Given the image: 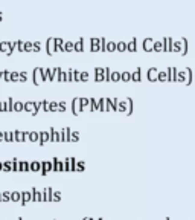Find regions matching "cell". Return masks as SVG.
I'll return each mask as SVG.
<instances>
[{
	"label": "cell",
	"instance_id": "cell-1",
	"mask_svg": "<svg viewBox=\"0 0 195 220\" xmlns=\"http://www.w3.org/2000/svg\"><path fill=\"white\" fill-rule=\"evenodd\" d=\"M43 72H44L43 67H35L34 69V72H32V81H34L35 86H40L41 83H44V80H43Z\"/></svg>",
	"mask_w": 195,
	"mask_h": 220
},
{
	"label": "cell",
	"instance_id": "cell-2",
	"mask_svg": "<svg viewBox=\"0 0 195 220\" xmlns=\"http://www.w3.org/2000/svg\"><path fill=\"white\" fill-rule=\"evenodd\" d=\"M46 52H47V55H54L57 52V46H55V38L54 37H49L46 40Z\"/></svg>",
	"mask_w": 195,
	"mask_h": 220
},
{
	"label": "cell",
	"instance_id": "cell-3",
	"mask_svg": "<svg viewBox=\"0 0 195 220\" xmlns=\"http://www.w3.org/2000/svg\"><path fill=\"white\" fill-rule=\"evenodd\" d=\"M81 112H82L81 98H73V101H72V113L75 115V116H78Z\"/></svg>",
	"mask_w": 195,
	"mask_h": 220
},
{
	"label": "cell",
	"instance_id": "cell-4",
	"mask_svg": "<svg viewBox=\"0 0 195 220\" xmlns=\"http://www.w3.org/2000/svg\"><path fill=\"white\" fill-rule=\"evenodd\" d=\"M0 51L6 55H12L14 49H12V43L11 41H0Z\"/></svg>",
	"mask_w": 195,
	"mask_h": 220
},
{
	"label": "cell",
	"instance_id": "cell-5",
	"mask_svg": "<svg viewBox=\"0 0 195 220\" xmlns=\"http://www.w3.org/2000/svg\"><path fill=\"white\" fill-rule=\"evenodd\" d=\"M41 165H43V170H41V174L43 176H46L47 173L54 171V161H43Z\"/></svg>",
	"mask_w": 195,
	"mask_h": 220
},
{
	"label": "cell",
	"instance_id": "cell-6",
	"mask_svg": "<svg viewBox=\"0 0 195 220\" xmlns=\"http://www.w3.org/2000/svg\"><path fill=\"white\" fill-rule=\"evenodd\" d=\"M43 202H52V197H54V190L51 187H46L43 191Z\"/></svg>",
	"mask_w": 195,
	"mask_h": 220
},
{
	"label": "cell",
	"instance_id": "cell-7",
	"mask_svg": "<svg viewBox=\"0 0 195 220\" xmlns=\"http://www.w3.org/2000/svg\"><path fill=\"white\" fill-rule=\"evenodd\" d=\"M32 202V191H21V205L24 206L26 203Z\"/></svg>",
	"mask_w": 195,
	"mask_h": 220
},
{
	"label": "cell",
	"instance_id": "cell-8",
	"mask_svg": "<svg viewBox=\"0 0 195 220\" xmlns=\"http://www.w3.org/2000/svg\"><path fill=\"white\" fill-rule=\"evenodd\" d=\"M64 162H66V170L64 171H75V165L78 162L75 158H67Z\"/></svg>",
	"mask_w": 195,
	"mask_h": 220
},
{
	"label": "cell",
	"instance_id": "cell-9",
	"mask_svg": "<svg viewBox=\"0 0 195 220\" xmlns=\"http://www.w3.org/2000/svg\"><path fill=\"white\" fill-rule=\"evenodd\" d=\"M70 136H72V130L69 127L61 129V142H70Z\"/></svg>",
	"mask_w": 195,
	"mask_h": 220
},
{
	"label": "cell",
	"instance_id": "cell-10",
	"mask_svg": "<svg viewBox=\"0 0 195 220\" xmlns=\"http://www.w3.org/2000/svg\"><path fill=\"white\" fill-rule=\"evenodd\" d=\"M49 132H51V141L52 142H61V132H57L54 127L49 129Z\"/></svg>",
	"mask_w": 195,
	"mask_h": 220
},
{
	"label": "cell",
	"instance_id": "cell-11",
	"mask_svg": "<svg viewBox=\"0 0 195 220\" xmlns=\"http://www.w3.org/2000/svg\"><path fill=\"white\" fill-rule=\"evenodd\" d=\"M15 142H24L28 141V133L26 132H21V130H15Z\"/></svg>",
	"mask_w": 195,
	"mask_h": 220
},
{
	"label": "cell",
	"instance_id": "cell-12",
	"mask_svg": "<svg viewBox=\"0 0 195 220\" xmlns=\"http://www.w3.org/2000/svg\"><path fill=\"white\" fill-rule=\"evenodd\" d=\"M105 69H102V67H96L94 69V80L96 81H102V80H105Z\"/></svg>",
	"mask_w": 195,
	"mask_h": 220
},
{
	"label": "cell",
	"instance_id": "cell-13",
	"mask_svg": "<svg viewBox=\"0 0 195 220\" xmlns=\"http://www.w3.org/2000/svg\"><path fill=\"white\" fill-rule=\"evenodd\" d=\"M47 141H51V132H40V145H44Z\"/></svg>",
	"mask_w": 195,
	"mask_h": 220
},
{
	"label": "cell",
	"instance_id": "cell-14",
	"mask_svg": "<svg viewBox=\"0 0 195 220\" xmlns=\"http://www.w3.org/2000/svg\"><path fill=\"white\" fill-rule=\"evenodd\" d=\"M32 202H41L43 200V193L37 191V188H32Z\"/></svg>",
	"mask_w": 195,
	"mask_h": 220
},
{
	"label": "cell",
	"instance_id": "cell-15",
	"mask_svg": "<svg viewBox=\"0 0 195 220\" xmlns=\"http://www.w3.org/2000/svg\"><path fill=\"white\" fill-rule=\"evenodd\" d=\"M84 41H85V40H84L82 37H81L78 41H75V51H76V52H82V51H85V47H84Z\"/></svg>",
	"mask_w": 195,
	"mask_h": 220
},
{
	"label": "cell",
	"instance_id": "cell-16",
	"mask_svg": "<svg viewBox=\"0 0 195 220\" xmlns=\"http://www.w3.org/2000/svg\"><path fill=\"white\" fill-rule=\"evenodd\" d=\"M41 170H43V165H41V162H38V161H34V162H31V171H34V173H37V171H40V173H41Z\"/></svg>",
	"mask_w": 195,
	"mask_h": 220
},
{
	"label": "cell",
	"instance_id": "cell-17",
	"mask_svg": "<svg viewBox=\"0 0 195 220\" xmlns=\"http://www.w3.org/2000/svg\"><path fill=\"white\" fill-rule=\"evenodd\" d=\"M28 141H31V142H40V133H37V132H29V133H28Z\"/></svg>",
	"mask_w": 195,
	"mask_h": 220
},
{
	"label": "cell",
	"instance_id": "cell-18",
	"mask_svg": "<svg viewBox=\"0 0 195 220\" xmlns=\"http://www.w3.org/2000/svg\"><path fill=\"white\" fill-rule=\"evenodd\" d=\"M75 51V43L73 41H66L64 43V52H73Z\"/></svg>",
	"mask_w": 195,
	"mask_h": 220
},
{
	"label": "cell",
	"instance_id": "cell-19",
	"mask_svg": "<svg viewBox=\"0 0 195 220\" xmlns=\"http://www.w3.org/2000/svg\"><path fill=\"white\" fill-rule=\"evenodd\" d=\"M57 80L58 81H67V72H64L61 67H60V70L57 73Z\"/></svg>",
	"mask_w": 195,
	"mask_h": 220
},
{
	"label": "cell",
	"instance_id": "cell-20",
	"mask_svg": "<svg viewBox=\"0 0 195 220\" xmlns=\"http://www.w3.org/2000/svg\"><path fill=\"white\" fill-rule=\"evenodd\" d=\"M3 171H6V173H9V171H14V162H12V161L3 162Z\"/></svg>",
	"mask_w": 195,
	"mask_h": 220
},
{
	"label": "cell",
	"instance_id": "cell-21",
	"mask_svg": "<svg viewBox=\"0 0 195 220\" xmlns=\"http://www.w3.org/2000/svg\"><path fill=\"white\" fill-rule=\"evenodd\" d=\"M20 165H21V171H23V173H28V171H31V162H28V161H20Z\"/></svg>",
	"mask_w": 195,
	"mask_h": 220
},
{
	"label": "cell",
	"instance_id": "cell-22",
	"mask_svg": "<svg viewBox=\"0 0 195 220\" xmlns=\"http://www.w3.org/2000/svg\"><path fill=\"white\" fill-rule=\"evenodd\" d=\"M3 80H5L6 83H11V81H12V72H11V70H8V69L3 70Z\"/></svg>",
	"mask_w": 195,
	"mask_h": 220
},
{
	"label": "cell",
	"instance_id": "cell-23",
	"mask_svg": "<svg viewBox=\"0 0 195 220\" xmlns=\"http://www.w3.org/2000/svg\"><path fill=\"white\" fill-rule=\"evenodd\" d=\"M5 141L6 142H14L15 141V133L14 132H5Z\"/></svg>",
	"mask_w": 195,
	"mask_h": 220
},
{
	"label": "cell",
	"instance_id": "cell-24",
	"mask_svg": "<svg viewBox=\"0 0 195 220\" xmlns=\"http://www.w3.org/2000/svg\"><path fill=\"white\" fill-rule=\"evenodd\" d=\"M11 200H12V202H21V193H20V191H12Z\"/></svg>",
	"mask_w": 195,
	"mask_h": 220
},
{
	"label": "cell",
	"instance_id": "cell-25",
	"mask_svg": "<svg viewBox=\"0 0 195 220\" xmlns=\"http://www.w3.org/2000/svg\"><path fill=\"white\" fill-rule=\"evenodd\" d=\"M41 110L43 112H51V103H49L47 100H43L41 101Z\"/></svg>",
	"mask_w": 195,
	"mask_h": 220
},
{
	"label": "cell",
	"instance_id": "cell-26",
	"mask_svg": "<svg viewBox=\"0 0 195 220\" xmlns=\"http://www.w3.org/2000/svg\"><path fill=\"white\" fill-rule=\"evenodd\" d=\"M21 110H24V103L15 101L14 103V112H21Z\"/></svg>",
	"mask_w": 195,
	"mask_h": 220
},
{
	"label": "cell",
	"instance_id": "cell-27",
	"mask_svg": "<svg viewBox=\"0 0 195 220\" xmlns=\"http://www.w3.org/2000/svg\"><path fill=\"white\" fill-rule=\"evenodd\" d=\"M90 104H91L90 98H81V106H82V110H84V109H87V107H90Z\"/></svg>",
	"mask_w": 195,
	"mask_h": 220
},
{
	"label": "cell",
	"instance_id": "cell-28",
	"mask_svg": "<svg viewBox=\"0 0 195 220\" xmlns=\"http://www.w3.org/2000/svg\"><path fill=\"white\" fill-rule=\"evenodd\" d=\"M11 196H12V193H9V191L2 193V202H9L11 200Z\"/></svg>",
	"mask_w": 195,
	"mask_h": 220
},
{
	"label": "cell",
	"instance_id": "cell-29",
	"mask_svg": "<svg viewBox=\"0 0 195 220\" xmlns=\"http://www.w3.org/2000/svg\"><path fill=\"white\" fill-rule=\"evenodd\" d=\"M24 49H26V52H32L34 51V43L32 41H24Z\"/></svg>",
	"mask_w": 195,
	"mask_h": 220
},
{
	"label": "cell",
	"instance_id": "cell-30",
	"mask_svg": "<svg viewBox=\"0 0 195 220\" xmlns=\"http://www.w3.org/2000/svg\"><path fill=\"white\" fill-rule=\"evenodd\" d=\"M84 168H85V164L82 161H78L75 165V171H84Z\"/></svg>",
	"mask_w": 195,
	"mask_h": 220
},
{
	"label": "cell",
	"instance_id": "cell-31",
	"mask_svg": "<svg viewBox=\"0 0 195 220\" xmlns=\"http://www.w3.org/2000/svg\"><path fill=\"white\" fill-rule=\"evenodd\" d=\"M73 81H81V72L76 70V69H73Z\"/></svg>",
	"mask_w": 195,
	"mask_h": 220
},
{
	"label": "cell",
	"instance_id": "cell-32",
	"mask_svg": "<svg viewBox=\"0 0 195 220\" xmlns=\"http://www.w3.org/2000/svg\"><path fill=\"white\" fill-rule=\"evenodd\" d=\"M12 162H14V171H17V173H18V171H21V165H20V161L18 159H12Z\"/></svg>",
	"mask_w": 195,
	"mask_h": 220
},
{
	"label": "cell",
	"instance_id": "cell-33",
	"mask_svg": "<svg viewBox=\"0 0 195 220\" xmlns=\"http://www.w3.org/2000/svg\"><path fill=\"white\" fill-rule=\"evenodd\" d=\"M28 80H29L28 72H20V81H21V83H26Z\"/></svg>",
	"mask_w": 195,
	"mask_h": 220
},
{
	"label": "cell",
	"instance_id": "cell-34",
	"mask_svg": "<svg viewBox=\"0 0 195 220\" xmlns=\"http://www.w3.org/2000/svg\"><path fill=\"white\" fill-rule=\"evenodd\" d=\"M78 141H79V133H78V132H72L70 142H78Z\"/></svg>",
	"mask_w": 195,
	"mask_h": 220
},
{
	"label": "cell",
	"instance_id": "cell-35",
	"mask_svg": "<svg viewBox=\"0 0 195 220\" xmlns=\"http://www.w3.org/2000/svg\"><path fill=\"white\" fill-rule=\"evenodd\" d=\"M90 101H91V104H90V110H98V107H99V103H96L94 98H90Z\"/></svg>",
	"mask_w": 195,
	"mask_h": 220
},
{
	"label": "cell",
	"instance_id": "cell-36",
	"mask_svg": "<svg viewBox=\"0 0 195 220\" xmlns=\"http://www.w3.org/2000/svg\"><path fill=\"white\" fill-rule=\"evenodd\" d=\"M17 51H20V52H26V49H24V43H23L21 40L17 41Z\"/></svg>",
	"mask_w": 195,
	"mask_h": 220
},
{
	"label": "cell",
	"instance_id": "cell-37",
	"mask_svg": "<svg viewBox=\"0 0 195 220\" xmlns=\"http://www.w3.org/2000/svg\"><path fill=\"white\" fill-rule=\"evenodd\" d=\"M60 200H61V193H60V191H54L52 202H60Z\"/></svg>",
	"mask_w": 195,
	"mask_h": 220
},
{
	"label": "cell",
	"instance_id": "cell-38",
	"mask_svg": "<svg viewBox=\"0 0 195 220\" xmlns=\"http://www.w3.org/2000/svg\"><path fill=\"white\" fill-rule=\"evenodd\" d=\"M6 106H8V112H14V103H12V98H8Z\"/></svg>",
	"mask_w": 195,
	"mask_h": 220
},
{
	"label": "cell",
	"instance_id": "cell-39",
	"mask_svg": "<svg viewBox=\"0 0 195 220\" xmlns=\"http://www.w3.org/2000/svg\"><path fill=\"white\" fill-rule=\"evenodd\" d=\"M51 112H60V104L58 103H51Z\"/></svg>",
	"mask_w": 195,
	"mask_h": 220
},
{
	"label": "cell",
	"instance_id": "cell-40",
	"mask_svg": "<svg viewBox=\"0 0 195 220\" xmlns=\"http://www.w3.org/2000/svg\"><path fill=\"white\" fill-rule=\"evenodd\" d=\"M88 78H90V75H88V72L85 70V72H81V81H88Z\"/></svg>",
	"mask_w": 195,
	"mask_h": 220
},
{
	"label": "cell",
	"instance_id": "cell-41",
	"mask_svg": "<svg viewBox=\"0 0 195 220\" xmlns=\"http://www.w3.org/2000/svg\"><path fill=\"white\" fill-rule=\"evenodd\" d=\"M99 109H101V110H105V109H107L105 98H101V100H99Z\"/></svg>",
	"mask_w": 195,
	"mask_h": 220
},
{
	"label": "cell",
	"instance_id": "cell-42",
	"mask_svg": "<svg viewBox=\"0 0 195 220\" xmlns=\"http://www.w3.org/2000/svg\"><path fill=\"white\" fill-rule=\"evenodd\" d=\"M90 51H91V52L101 51V44H90Z\"/></svg>",
	"mask_w": 195,
	"mask_h": 220
},
{
	"label": "cell",
	"instance_id": "cell-43",
	"mask_svg": "<svg viewBox=\"0 0 195 220\" xmlns=\"http://www.w3.org/2000/svg\"><path fill=\"white\" fill-rule=\"evenodd\" d=\"M41 51V43L40 41H34V52H40Z\"/></svg>",
	"mask_w": 195,
	"mask_h": 220
},
{
	"label": "cell",
	"instance_id": "cell-44",
	"mask_svg": "<svg viewBox=\"0 0 195 220\" xmlns=\"http://www.w3.org/2000/svg\"><path fill=\"white\" fill-rule=\"evenodd\" d=\"M66 72H67V81H73V69H69Z\"/></svg>",
	"mask_w": 195,
	"mask_h": 220
},
{
	"label": "cell",
	"instance_id": "cell-45",
	"mask_svg": "<svg viewBox=\"0 0 195 220\" xmlns=\"http://www.w3.org/2000/svg\"><path fill=\"white\" fill-rule=\"evenodd\" d=\"M0 112H8V106L5 101H0Z\"/></svg>",
	"mask_w": 195,
	"mask_h": 220
},
{
	"label": "cell",
	"instance_id": "cell-46",
	"mask_svg": "<svg viewBox=\"0 0 195 220\" xmlns=\"http://www.w3.org/2000/svg\"><path fill=\"white\" fill-rule=\"evenodd\" d=\"M12 81H20V72H12Z\"/></svg>",
	"mask_w": 195,
	"mask_h": 220
},
{
	"label": "cell",
	"instance_id": "cell-47",
	"mask_svg": "<svg viewBox=\"0 0 195 220\" xmlns=\"http://www.w3.org/2000/svg\"><path fill=\"white\" fill-rule=\"evenodd\" d=\"M58 104H60V112H66V107H67V106H66V103H64V101H61V103H58Z\"/></svg>",
	"mask_w": 195,
	"mask_h": 220
},
{
	"label": "cell",
	"instance_id": "cell-48",
	"mask_svg": "<svg viewBox=\"0 0 195 220\" xmlns=\"http://www.w3.org/2000/svg\"><path fill=\"white\" fill-rule=\"evenodd\" d=\"M113 49H114V44L113 43H108L107 47H105V51H113Z\"/></svg>",
	"mask_w": 195,
	"mask_h": 220
},
{
	"label": "cell",
	"instance_id": "cell-49",
	"mask_svg": "<svg viewBox=\"0 0 195 220\" xmlns=\"http://www.w3.org/2000/svg\"><path fill=\"white\" fill-rule=\"evenodd\" d=\"M105 80H110V69H105Z\"/></svg>",
	"mask_w": 195,
	"mask_h": 220
},
{
	"label": "cell",
	"instance_id": "cell-50",
	"mask_svg": "<svg viewBox=\"0 0 195 220\" xmlns=\"http://www.w3.org/2000/svg\"><path fill=\"white\" fill-rule=\"evenodd\" d=\"M5 141V132H0V142Z\"/></svg>",
	"mask_w": 195,
	"mask_h": 220
},
{
	"label": "cell",
	"instance_id": "cell-51",
	"mask_svg": "<svg viewBox=\"0 0 195 220\" xmlns=\"http://www.w3.org/2000/svg\"><path fill=\"white\" fill-rule=\"evenodd\" d=\"M117 78H119L117 73H113V75H111V80H117Z\"/></svg>",
	"mask_w": 195,
	"mask_h": 220
},
{
	"label": "cell",
	"instance_id": "cell-52",
	"mask_svg": "<svg viewBox=\"0 0 195 220\" xmlns=\"http://www.w3.org/2000/svg\"><path fill=\"white\" fill-rule=\"evenodd\" d=\"M0 171H3V164L0 162Z\"/></svg>",
	"mask_w": 195,
	"mask_h": 220
},
{
	"label": "cell",
	"instance_id": "cell-53",
	"mask_svg": "<svg viewBox=\"0 0 195 220\" xmlns=\"http://www.w3.org/2000/svg\"><path fill=\"white\" fill-rule=\"evenodd\" d=\"M2 20H3V14H2V12H0V21H2Z\"/></svg>",
	"mask_w": 195,
	"mask_h": 220
},
{
	"label": "cell",
	"instance_id": "cell-54",
	"mask_svg": "<svg viewBox=\"0 0 195 220\" xmlns=\"http://www.w3.org/2000/svg\"><path fill=\"white\" fill-rule=\"evenodd\" d=\"M82 220H93V218H90V217H85V218H82Z\"/></svg>",
	"mask_w": 195,
	"mask_h": 220
},
{
	"label": "cell",
	"instance_id": "cell-55",
	"mask_svg": "<svg viewBox=\"0 0 195 220\" xmlns=\"http://www.w3.org/2000/svg\"><path fill=\"white\" fill-rule=\"evenodd\" d=\"M17 220H24V218H23V217H18V218H17Z\"/></svg>",
	"mask_w": 195,
	"mask_h": 220
},
{
	"label": "cell",
	"instance_id": "cell-56",
	"mask_svg": "<svg viewBox=\"0 0 195 220\" xmlns=\"http://www.w3.org/2000/svg\"><path fill=\"white\" fill-rule=\"evenodd\" d=\"M0 202H2V193H0Z\"/></svg>",
	"mask_w": 195,
	"mask_h": 220
}]
</instances>
